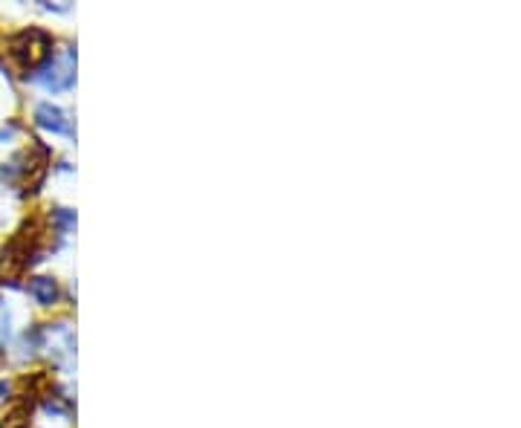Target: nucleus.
Masks as SVG:
<instances>
[{"label": "nucleus", "mask_w": 521, "mask_h": 428, "mask_svg": "<svg viewBox=\"0 0 521 428\" xmlns=\"http://www.w3.org/2000/svg\"><path fill=\"white\" fill-rule=\"evenodd\" d=\"M6 335H9V312L4 304H0V342H4Z\"/></svg>", "instance_id": "nucleus-3"}, {"label": "nucleus", "mask_w": 521, "mask_h": 428, "mask_svg": "<svg viewBox=\"0 0 521 428\" xmlns=\"http://www.w3.org/2000/svg\"><path fill=\"white\" fill-rule=\"evenodd\" d=\"M35 116H38V125H44V127H53V131H67L64 113L58 108H53V104H41V108L35 110Z\"/></svg>", "instance_id": "nucleus-1"}, {"label": "nucleus", "mask_w": 521, "mask_h": 428, "mask_svg": "<svg viewBox=\"0 0 521 428\" xmlns=\"http://www.w3.org/2000/svg\"><path fill=\"white\" fill-rule=\"evenodd\" d=\"M29 293L41 301V304H53L55 301V281H50V278H35V281L29 284Z\"/></svg>", "instance_id": "nucleus-2"}]
</instances>
